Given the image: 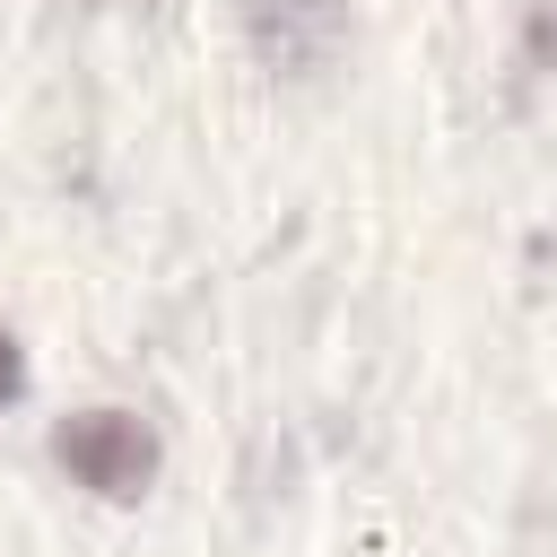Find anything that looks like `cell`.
<instances>
[{"label": "cell", "instance_id": "cell-3", "mask_svg": "<svg viewBox=\"0 0 557 557\" xmlns=\"http://www.w3.org/2000/svg\"><path fill=\"white\" fill-rule=\"evenodd\" d=\"M17 392H26V357H17V331L0 322V409H9Z\"/></svg>", "mask_w": 557, "mask_h": 557}, {"label": "cell", "instance_id": "cell-1", "mask_svg": "<svg viewBox=\"0 0 557 557\" xmlns=\"http://www.w3.org/2000/svg\"><path fill=\"white\" fill-rule=\"evenodd\" d=\"M348 35H357L348 0H244V52L287 87L331 78L348 61Z\"/></svg>", "mask_w": 557, "mask_h": 557}, {"label": "cell", "instance_id": "cell-2", "mask_svg": "<svg viewBox=\"0 0 557 557\" xmlns=\"http://www.w3.org/2000/svg\"><path fill=\"white\" fill-rule=\"evenodd\" d=\"M52 461H61L87 496L131 505V496L157 479V426L131 418V409H78V418L52 426Z\"/></svg>", "mask_w": 557, "mask_h": 557}]
</instances>
